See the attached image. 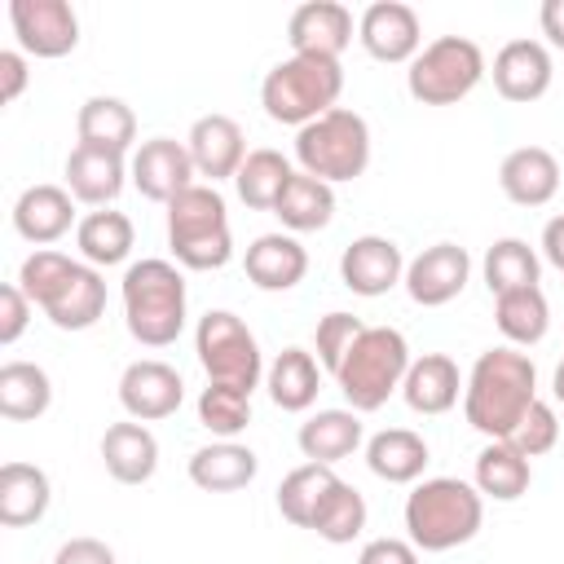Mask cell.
I'll use <instances>...</instances> for the list:
<instances>
[{
    "instance_id": "32",
    "label": "cell",
    "mask_w": 564,
    "mask_h": 564,
    "mask_svg": "<svg viewBox=\"0 0 564 564\" xmlns=\"http://www.w3.org/2000/svg\"><path fill=\"white\" fill-rule=\"evenodd\" d=\"M137 242V229L123 212H110V207H97L88 212L79 225H75V247L84 256V264L93 269H110V264H123L128 251Z\"/></svg>"
},
{
    "instance_id": "30",
    "label": "cell",
    "mask_w": 564,
    "mask_h": 564,
    "mask_svg": "<svg viewBox=\"0 0 564 564\" xmlns=\"http://www.w3.org/2000/svg\"><path fill=\"white\" fill-rule=\"evenodd\" d=\"M322 361L304 348H282L273 357V366L264 370V388H269V401L286 414H304L313 401H317V388H322Z\"/></svg>"
},
{
    "instance_id": "37",
    "label": "cell",
    "mask_w": 564,
    "mask_h": 564,
    "mask_svg": "<svg viewBox=\"0 0 564 564\" xmlns=\"http://www.w3.org/2000/svg\"><path fill=\"white\" fill-rule=\"evenodd\" d=\"M291 176H295V167L278 150H251L247 163L234 176V189H238V198L251 212H273L278 198H282V189L291 185Z\"/></svg>"
},
{
    "instance_id": "43",
    "label": "cell",
    "mask_w": 564,
    "mask_h": 564,
    "mask_svg": "<svg viewBox=\"0 0 564 564\" xmlns=\"http://www.w3.org/2000/svg\"><path fill=\"white\" fill-rule=\"evenodd\" d=\"M361 317H352V313H326L322 322H317V361L335 375L339 366H344V357L352 352V344L361 339Z\"/></svg>"
},
{
    "instance_id": "28",
    "label": "cell",
    "mask_w": 564,
    "mask_h": 564,
    "mask_svg": "<svg viewBox=\"0 0 564 564\" xmlns=\"http://www.w3.org/2000/svg\"><path fill=\"white\" fill-rule=\"evenodd\" d=\"M366 467L388 485H414L427 467V441L410 427H383L366 441Z\"/></svg>"
},
{
    "instance_id": "27",
    "label": "cell",
    "mask_w": 564,
    "mask_h": 564,
    "mask_svg": "<svg viewBox=\"0 0 564 564\" xmlns=\"http://www.w3.org/2000/svg\"><path fill=\"white\" fill-rule=\"evenodd\" d=\"M48 502H53V485H48L44 467H35V463L0 467V524L4 529H26V524L44 520Z\"/></svg>"
},
{
    "instance_id": "31",
    "label": "cell",
    "mask_w": 564,
    "mask_h": 564,
    "mask_svg": "<svg viewBox=\"0 0 564 564\" xmlns=\"http://www.w3.org/2000/svg\"><path fill=\"white\" fill-rule=\"evenodd\" d=\"M75 132H79V145H97V150H115V154H128L132 141H137V115L128 101L119 97H88L75 115Z\"/></svg>"
},
{
    "instance_id": "15",
    "label": "cell",
    "mask_w": 564,
    "mask_h": 564,
    "mask_svg": "<svg viewBox=\"0 0 564 564\" xmlns=\"http://www.w3.org/2000/svg\"><path fill=\"white\" fill-rule=\"evenodd\" d=\"M339 278L352 295H388L397 282H405V256L392 238H379V234H361L344 247L339 256Z\"/></svg>"
},
{
    "instance_id": "39",
    "label": "cell",
    "mask_w": 564,
    "mask_h": 564,
    "mask_svg": "<svg viewBox=\"0 0 564 564\" xmlns=\"http://www.w3.org/2000/svg\"><path fill=\"white\" fill-rule=\"evenodd\" d=\"M485 286L489 295H507V291H520V286H538V251L524 242V238H498L489 251H485Z\"/></svg>"
},
{
    "instance_id": "46",
    "label": "cell",
    "mask_w": 564,
    "mask_h": 564,
    "mask_svg": "<svg viewBox=\"0 0 564 564\" xmlns=\"http://www.w3.org/2000/svg\"><path fill=\"white\" fill-rule=\"evenodd\" d=\"M357 564H419V546L410 538H375L361 546Z\"/></svg>"
},
{
    "instance_id": "41",
    "label": "cell",
    "mask_w": 564,
    "mask_h": 564,
    "mask_svg": "<svg viewBox=\"0 0 564 564\" xmlns=\"http://www.w3.org/2000/svg\"><path fill=\"white\" fill-rule=\"evenodd\" d=\"M198 423L207 432H216L220 441H234L238 432H247L251 423V397L238 392V388H220V383H207L198 392Z\"/></svg>"
},
{
    "instance_id": "47",
    "label": "cell",
    "mask_w": 564,
    "mask_h": 564,
    "mask_svg": "<svg viewBox=\"0 0 564 564\" xmlns=\"http://www.w3.org/2000/svg\"><path fill=\"white\" fill-rule=\"evenodd\" d=\"M53 564H119V560L101 538H70L57 546Z\"/></svg>"
},
{
    "instance_id": "19",
    "label": "cell",
    "mask_w": 564,
    "mask_h": 564,
    "mask_svg": "<svg viewBox=\"0 0 564 564\" xmlns=\"http://www.w3.org/2000/svg\"><path fill=\"white\" fill-rule=\"evenodd\" d=\"M40 313L57 330H88V326H97L101 313H106V282H101V273L93 264L75 260V269L53 286V295L40 304Z\"/></svg>"
},
{
    "instance_id": "7",
    "label": "cell",
    "mask_w": 564,
    "mask_h": 564,
    "mask_svg": "<svg viewBox=\"0 0 564 564\" xmlns=\"http://www.w3.org/2000/svg\"><path fill=\"white\" fill-rule=\"evenodd\" d=\"M295 159H300V172L326 185L357 181L370 167V128L357 110L335 106L295 132Z\"/></svg>"
},
{
    "instance_id": "51",
    "label": "cell",
    "mask_w": 564,
    "mask_h": 564,
    "mask_svg": "<svg viewBox=\"0 0 564 564\" xmlns=\"http://www.w3.org/2000/svg\"><path fill=\"white\" fill-rule=\"evenodd\" d=\"M551 392H555V401L564 405V361L555 366V375H551Z\"/></svg>"
},
{
    "instance_id": "9",
    "label": "cell",
    "mask_w": 564,
    "mask_h": 564,
    "mask_svg": "<svg viewBox=\"0 0 564 564\" xmlns=\"http://www.w3.org/2000/svg\"><path fill=\"white\" fill-rule=\"evenodd\" d=\"M194 352H198V366L207 370V383L238 388V392L251 397V392L260 388V379H264L260 344H256V335L247 330V322L234 317L229 308H212V313L198 317Z\"/></svg>"
},
{
    "instance_id": "5",
    "label": "cell",
    "mask_w": 564,
    "mask_h": 564,
    "mask_svg": "<svg viewBox=\"0 0 564 564\" xmlns=\"http://www.w3.org/2000/svg\"><path fill=\"white\" fill-rule=\"evenodd\" d=\"M410 344L401 330L392 326H366L361 339L352 344V352L344 357V366L335 370V383L348 401V410L370 414L379 405H388L392 392H401L405 370H410Z\"/></svg>"
},
{
    "instance_id": "35",
    "label": "cell",
    "mask_w": 564,
    "mask_h": 564,
    "mask_svg": "<svg viewBox=\"0 0 564 564\" xmlns=\"http://www.w3.org/2000/svg\"><path fill=\"white\" fill-rule=\"evenodd\" d=\"M529 480H533V467L511 441H489L476 454V489H480V498L516 502V498L529 494Z\"/></svg>"
},
{
    "instance_id": "16",
    "label": "cell",
    "mask_w": 564,
    "mask_h": 564,
    "mask_svg": "<svg viewBox=\"0 0 564 564\" xmlns=\"http://www.w3.org/2000/svg\"><path fill=\"white\" fill-rule=\"evenodd\" d=\"M494 88L502 101H516V106H529L538 97H546L551 79H555V66H551V48L542 40H511L494 53Z\"/></svg>"
},
{
    "instance_id": "12",
    "label": "cell",
    "mask_w": 564,
    "mask_h": 564,
    "mask_svg": "<svg viewBox=\"0 0 564 564\" xmlns=\"http://www.w3.org/2000/svg\"><path fill=\"white\" fill-rule=\"evenodd\" d=\"M128 176L132 185L141 189V198L150 203H172L181 189L194 185V159L185 150V141H172V137H150L132 150V163H128Z\"/></svg>"
},
{
    "instance_id": "42",
    "label": "cell",
    "mask_w": 564,
    "mask_h": 564,
    "mask_svg": "<svg viewBox=\"0 0 564 564\" xmlns=\"http://www.w3.org/2000/svg\"><path fill=\"white\" fill-rule=\"evenodd\" d=\"M70 269H75V260H70L66 251H53V247L31 251V256L22 260V269H18V286H22V291H26V300L40 308V304L53 295V286H57Z\"/></svg>"
},
{
    "instance_id": "8",
    "label": "cell",
    "mask_w": 564,
    "mask_h": 564,
    "mask_svg": "<svg viewBox=\"0 0 564 564\" xmlns=\"http://www.w3.org/2000/svg\"><path fill=\"white\" fill-rule=\"evenodd\" d=\"M485 53L467 35H441L419 48V57L405 70V88L423 106H458L480 79H485Z\"/></svg>"
},
{
    "instance_id": "50",
    "label": "cell",
    "mask_w": 564,
    "mask_h": 564,
    "mask_svg": "<svg viewBox=\"0 0 564 564\" xmlns=\"http://www.w3.org/2000/svg\"><path fill=\"white\" fill-rule=\"evenodd\" d=\"M538 22H542V35H546L555 48H564V0H546L542 13H538Z\"/></svg>"
},
{
    "instance_id": "18",
    "label": "cell",
    "mask_w": 564,
    "mask_h": 564,
    "mask_svg": "<svg viewBox=\"0 0 564 564\" xmlns=\"http://www.w3.org/2000/svg\"><path fill=\"white\" fill-rule=\"evenodd\" d=\"M286 40L295 57H326L339 62V53L352 44V13L335 0H308L291 13Z\"/></svg>"
},
{
    "instance_id": "21",
    "label": "cell",
    "mask_w": 564,
    "mask_h": 564,
    "mask_svg": "<svg viewBox=\"0 0 564 564\" xmlns=\"http://www.w3.org/2000/svg\"><path fill=\"white\" fill-rule=\"evenodd\" d=\"M128 181V163L123 154L115 150H97V145H75L66 154V189L75 203H88V207H106L119 198Z\"/></svg>"
},
{
    "instance_id": "20",
    "label": "cell",
    "mask_w": 564,
    "mask_h": 564,
    "mask_svg": "<svg viewBox=\"0 0 564 564\" xmlns=\"http://www.w3.org/2000/svg\"><path fill=\"white\" fill-rule=\"evenodd\" d=\"M75 225V198L62 185H26L13 203V229L35 242L40 251L57 238H66Z\"/></svg>"
},
{
    "instance_id": "22",
    "label": "cell",
    "mask_w": 564,
    "mask_h": 564,
    "mask_svg": "<svg viewBox=\"0 0 564 564\" xmlns=\"http://www.w3.org/2000/svg\"><path fill=\"white\" fill-rule=\"evenodd\" d=\"M498 185L516 207H546L560 189V163L542 145H520L502 159Z\"/></svg>"
},
{
    "instance_id": "1",
    "label": "cell",
    "mask_w": 564,
    "mask_h": 564,
    "mask_svg": "<svg viewBox=\"0 0 564 564\" xmlns=\"http://www.w3.org/2000/svg\"><path fill=\"white\" fill-rule=\"evenodd\" d=\"M533 401H538V366L529 361V352L511 344L480 352L463 383V414L489 441H507Z\"/></svg>"
},
{
    "instance_id": "44",
    "label": "cell",
    "mask_w": 564,
    "mask_h": 564,
    "mask_svg": "<svg viewBox=\"0 0 564 564\" xmlns=\"http://www.w3.org/2000/svg\"><path fill=\"white\" fill-rule=\"evenodd\" d=\"M524 458H538V454H551L555 449V441H560V419H555V410L546 405V401H533L529 405V414L516 423V432L507 436Z\"/></svg>"
},
{
    "instance_id": "40",
    "label": "cell",
    "mask_w": 564,
    "mask_h": 564,
    "mask_svg": "<svg viewBox=\"0 0 564 564\" xmlns=\"http://www.w3.org/2000/svg\"><path fill=\"white\" fill-rule=\"evenodd\" d=\"M308 529H313L322 542H330V546L352 542V538L366 529V498H361L348 480H335V489L322 498V507H317V516H313Z\"/></svg>"
},
{
    "instance_id": "52",
    "label": "cell",
    "mask_w": 564,
    "mask_h": 564,
    "mask_svg": "<svg viewBox=\"0 0 564 564\" xmlns=\"http://www.w3.org/2000/svg\"><path fill=\"white\" fill-rule=\"evenodd\" d=\"M560 273H564V269H560Z\"/></svg>"
},
{
    "instance_id": "23",
    "label": "cell",
    "mask_w": 564,
    "mask_h": 564,
    "mask_svg": "<svg viewBox=\"0 0 564 564\" xmlns=\"http://www.w3.org/2000/svg\"><path fill=\"white\" fill-rule=\"evenodd\" d=\"M242 269H247L251 286H260V291H291L308 273V251L300 247L295 234H260L247 247Z\"/></svg>"
},
{
    "instance_id": "34",
    "label": "cell",
    "mask_w": 564,
    "mask_h": 564,
    "mask_svg": "<svg viewBox=\"0 0 564 564\" xmlns=\"http://www.w3.org/2000/svg\"><path fill=\"white\" fill-rule=\"evenodd\" d=\"M494 322L511 348H533L551 330V304L542 286H520V291L494 295Z\"/></svg>"
},
{
    "instance_id": "14",
    "label": "cell",
    "mask_w": 564,
    "mask_h": 564,
    "mask_svg": "<svg viewBox=\"0 0 564 564\" xmlns=\"http://www.w3.org/2000/svg\"><path fill=\"white\" fill-rule=\"evenodd\" d=\"M357 40L375 62H414L423 48V26L419 13L401 0H375L361 22H357Z\"/></svg>"
},
{
    "instance_id": "48",
    "label": "cell",
    "mask_w": 564,
    "mask_h": 564,
    "mask_svg": "<svg viewBox=\"0 0 564 564\" xmlns=\"http://www.w3.org/2000/svg\"><path fill=\"white\" fill-rule=\"evenodd\" d=\"M26 57L18 53V48H4L0 53V101L9 106V101H18L22 97V88H26Z\"/></svg>"
},
{
    "instance_id": "6",
    "label": "cell",
    "mask_w": 564,
    "mask_h": 564,
    "mask_svg": "<svg viewBox=\"0 0 564 564\" xmlns=\"http://www.w3.org/2000/svg\"><path fill=\"white\" fill-rule=\"evenodd\" d=\"M344 93V66L326 62V57H286L278 62L264 84H260V106L273 123H291L304 128L313 119H322L326 110H335Z\"/></svg>"
},
{
    "instance_id": "26",
    "label": "cell",
    "mask_w": 564,
    "mask_h": 564,
    "mask_svg": "<svg viewBox=\"0 0 564 564\" xmlns=\"http://www.w3.org/2000/svg\"><path fill=\"white\" fill-rule=\"evenodd\" d=\"M361 436H366V427H361L357 410H317V414H308V419L300 423L295 445H300V454H304L308 463L335 467L339 458H348V454L361 445Z\"/></svg>"
},
{
    "instance_id": "17",
    "label": "cell",
    "mask_w": 564,
    "mask_h": 564,
    "mask_svg": "<svg viewBox=\"0 0 564 564\" xmlns=\"http://www.w3.org/2000/svg\"><path fill=\"white\" fill-rule=\"evenodd\" d=\"M185 150H189V159H194V172L203 176V181H234L238 176V167L247 163V141H242V128H238V119H229V115H198L194 123H189V137H185Z\"/></svg>"
},
{
    "instance_id": "36",
    "label": "cell",
    "mask_w": 564,
    "mask_h": 564,
    "mask_svg": "<svg viewBox=\"0 0 564 564\" xmlns=\"http://www.w3.org/2000/svg\"><path fill=\"white\" fill-rule=\"evenodd\" d=\"M273 216L291 229V234H313V229H326L330 216H335V185L308 176V172H295L291 185L282 189Z\"/></svg>"
},
{
    "instance_id": "49",
    "label": "cell",
    "mask_w": 564,
    "mask_h": 564,
    "mask_svg": "<svg viewBox=\"0 0 564 564\" xmlns=\"http://www.w3.org/2000/svg\"><path fill=\"white\" fill-rule=\"evenodd\" d=\"M542 256L555 269H564V216H551L546 220V229H542Z\"/></svg>"
},
{
    "instance_id": "13",
    "label": "cell",
    "mask_w": 564,
    "mask_h": 564,
    "mask_svg": "<svg viewBox=\"0 0 564 564\" xmlns=\"http://www.w3.org/2000/svg\"><path fill=\"white\" fill-rule=\"evenodd\" d=\"M471 278V256L458 242H432L405 264V291L423 308H441L463 295Z\"/></svg>"
},
{
    "instance_id": "10",
    "label": "cell",
    "mask_w": 564,
    "mask_h": 564,
    "mask_svg": "<svg viewBox=\"0 0 564 564\" xmlns=\"http://www.w3.org/2000/svg\"><path fill=\"white\" fill-rule=\"evenodd\" d=\"M9 22L31 57H66L79 44V18L66 0H9Z\"/></svg>"
},
{
    "instance_id": "4",
    "label": "cell",
    "mask_w": 564,
    "mask_h": 564,
    "mask_svg": "<svg viewBox=\"0 0 564 564\" xmlns=\"http://www.w3.org/2000/svg\"><path fill=\"white\" fill-rule=\"evenodd\" d=\"M167 247L181 269H225L234 256L229 212L216 185H189L167 203Z\"/></svg>"
},
{
    "instance_id": "3",
    "label": "cell",
    "mask_w": 564,
    "mask_h": 564,
    "mask_svg": "<svg viewBox=\"0 0 564 564\" xmlns=\"http://www.w3.org/2000/svg\"><path fill=\"white\" fill-rule=\"evenodd\" d=\"M123 322L145 348H167L185 330V278L172 260H137L123 273Z\"/></svg>"
},
{
    "instance_id": "25",
    "label": "cell",
    "mask_w": 564,
    "mask_h": 564,
    "mask_svg": "<svg viewBox=\"0 0 564 564\" xmlns=\"http://www.w3.org/2000/svg\"><path fill=\"white\" fill-rule=\"evenodd\" d=\"M101 463L119 485H145L159 471V441L145 423H110L101 436Z\"/></svg>"
},
{
    "instance_id": "29",
    "label": "cell",
    "mask_w": 564,
    "mask_h": 564,
    "mask_svg": "<svg viewBox=\"0 0 564 564\" xmlns=\"http://www.w3.org/2000/svg\"><path fill=\"white\" fill-rule=\"evenodd\" d=\"M260 471V458L238 445V441H216V445H203L194 449L189 458V480L203 489V494H234V489H247Z\"/></svg>"
},
{
    "instance_id": "11",
    "label": "cell",
    "mask_w": 564,
    "mask_h": 564,
    "mask_svg": "<svg viewBox=\"0 0 564 564\" xmlns=\"http://www.w3.org/2000/svg\"><path fill=\"white\" fill-rule=\"evenodd\" d=\"M181 401H185V383H181L176 366H167L159 357H141V361L123 366V375H119V405L128 410V419L159 423V419L176 414Z\"/></svg>"
},
{
    "instance_id": "2",
    "label": "cell",
    "mask_w": 564,
    "mask_h": 564,
    "mask_svg": "<svg viewBox=\"0 0 564 564\" xmlns=\"http://www.w3.org/2000/svg\"><path fill=\"white\" fill-rule=\"evenodd\" d=\"M485 498L458 476H427L405 498V533L419 551H454L480 533Z\"/></svg>"
},
{
    "instance_id": "38",
    "label": "cell",
    "mask_w": 564,
    "mask_h": 564,
    "mask_svg": "<svg viewBox=\"0 0 564 564\" xmlns=\"http://www.w3.org/2000/svg\"><path fill=\"white\" fill-rule=\"evenodd\" d=\"M335 480L339 476L326 463H304V467L286 471L282 485H278V511H282V520L295 524V529H308L313 516H317V507H322V498L335 489Z\"/></svg>"
},
{
    "instance_id": "33",
    "label": "cell",
    "mask_w": 564,
    "mask_h": 564,
    "mask_svg": "<svg viewBox=\"0 0 564 564\" xmlns=\"http://www.w3.org/2000/svg\"><path fill=\"white\" fill-rule=\"evenodd\" d=\"M53 405V379L35 361H4L0 366V414L9 423H35Z\"/></svg>"
},
{
    "instance_id": "45",
    "label": "cell",
    "mask_w": 564,
    "mask_h": 564,
    "mask_svg": "<svg viewBox=\"0 0 564 564\" xmlns=\"http://www.w3.org/2000/svg\"><path fill=\"white\" fill-rule=\"evenodd\" d=\"M31 300H26V291L18 286V282H9V286H0V344H18L22 339V330H26V322H31Z\"/></svg>"
},
{
    "instance_id": "24",
    "label": "cell",
    "mask_w": 564,
    "mask_h": 564,
    "mask_svg": "<svg viewBox=\"0 0 564 564\" xmlns=\"http://www.w3.org/2000/svg\"><path fill=\"white\" fill-rule=\"evenodd\" d=\"M401 397L414 414H445L458 405L463 397V375L454 366V357L445 352H423L410 361L405 370V383H401Z\"/></svg>"
}]
</instances>
